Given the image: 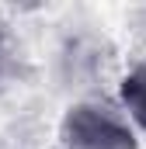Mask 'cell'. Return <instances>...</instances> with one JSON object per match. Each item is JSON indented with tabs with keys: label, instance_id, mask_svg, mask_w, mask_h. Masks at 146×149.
Listing matches in <instances>:
<instances>
[{
	"label": "cell",
	"instance_id": "6da1fadb",
	"mask_svg": "<svg viewBox=\"0 0 146 149\" xmlns=\"http://www.w3.org/2000/svg\"><path fill=\"white\" fill-rule=\"evenodd\" d=\"M63 149H139V132L108 97L73 101L59 118Z\"/></svg>",
	"mask_w": 146,
	"mask_h": 149
},
{
	"label": "cell",
	"instance_id": "7a4b0ae2",
	"mask_svg": "<svg viewBox=\"0 0 146 149\" xmlns=\"http://www.w3.org/2000/svg\"><path fill=\"white\" fill-rule=\"evenodd\" d=\"M125 118L132 121V128L146 135V59H139L129 73L122 76V83H118V101H115Z\"/></svg>",
	"mask_w": 146,
	"mask_h": 149
},
{
	"label": "cell",
	"instance_id": "3957f363",
	"mask_svg": "<svg viewBox=\"0 0 146 149\" xmlns=\"http://www.w3.org/2000/svg\"><path fill=\"white\" fill-rule=\"evenodd\" d=\"M14 70H18V49H14V38L7 31V24L0 21V90L11 83Z\"/></svg>",
	"mask_w": 146,
	"mask_h": 149
}]
</instances>
